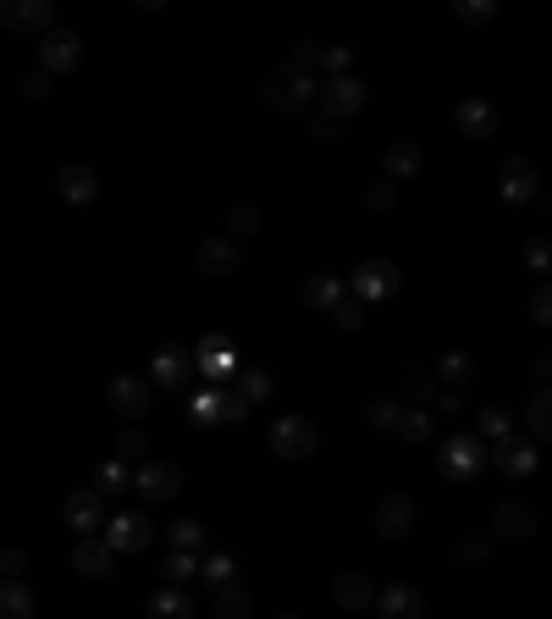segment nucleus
Segmentation results:
<instances>
[{"label":"nucleus","instance_id":"nucleus-4","mask_svg":"<svg viewBox=\"0 0 552 619\" xmlns=\"http://www.w3.org/2000/svg\"><path fill=\"white\" fill-rule=\"evenodd\" d=\"M365 100H371V89H365L354 72H343V78H326V83L315 89V111H321V116H332V122H343V116L365 111Z\"/></svg>","mask_w":552,"mask_h":619},{"label":"nucleus","instance_id":"nucleus-35","mask_svg":"<svg viewBox=\"0 0 552 619\" xmlns=\"http://www.w3.org/2000/svg\"><path fill=\"white\" fill-rule=\"evenodd\" d=\"M525 426H531V432H525V437H531V443H537V448H542V443H548V432H552L548 388H542V393H537V399H531V410H525Z\"/></svg>","mask_w":552,"mask_h":619},{"label":"nucleus","instance_id":"nucleus-44","mask_svg":"<svg viewBox=\"0 0 552 619\" xmlns=\"http://www.w3.org/2000/svg\"><path fill=\"white\" fill-rule=\"evenodd\" d=\"M348 61H354V50H348V44H321V72H326V78H343V72H348Z\"/></svg>","mask_w":552,"mask_h":619},{"label":"nucleus","instance_id":"nucleus-22","mask_svg":"<svg viewBox=\"0 0 552 619\" xmlns=\"http://www.w3.org/2000/svg\"><path fill=\"white\" fill-rule=\"evenodd\" d=\"M194 266H199L205 277H232V271H238V244H232V238H205V244L194 249Z\"/></svg>","mask_w":552,"mask_h":619},{"label":"nucleus","instance_id":"nucleus-24","mask_svg":"<svg viewBox=\"0 0 552 619\" xmlns=\"http://www.w3.org/2000/svg\"><path fill=\"white\" fill-rule=\"evenodd\" d=\"M376 615L382 619H426V598H420V587H387V592H376Z\"/></svg>","mask_w":552,"mask_h":619},{"label":"nucleus","instance_id":"nucleus-37","mask_svg":"<svg viewBox=\"0 0 552 619\" xmlns=\"http://www.w3.org/2000/svg\"><path fill=\"white\" fill-rule=\"evenodd\" d=\"M160 576H166V587H183V581H194L199 576V554H166V565H160Z\"/></svg>","mask_w":552,"mask_h":619},{"label":"nucleus","instance_id":"nucleus-41","mask_svg":"<svg viewBox=\"0 0 552 619\" xmlns=\"http://www.w3.org/2000/svg\"><path fill=\"white\" fill-rule=\"evenodd\" d=\"M454 17L470 22V28H487V22L498 17V6H492V0H454Z\"/></svg>","mask_w":552,"mask_h":619},{"label":"nucleus","instance_id":"nucleus-6","mask_svg":"<svg viewBox=\"0 0 552 619\" xmlns=\"http://www.w3.org/2000/svg\"><path fill=\"white\" fill-rule=\"evenodd\" d=\"M265 443H271L277 460H310V454L321 448V432H315V421H304V415H282V421L265 432Z\"/></svg>","mask_w":552,"mask_h":619},{"label":"nucleus","instance_id":"nucleus-9","mask_svg":"<svg viewBox=\"0 0 552 619\" xmlns=\"http://www.w3.org/2000/svg\"><path fill=\"white\" fill-rule=\"evenodd\" d=\"M315 78H304V72H293V66H277L271 78H265V100L277 105V111H304V105H315Z\"/></svg>","mask_w":552,"mask_h":619},{"label":"nucleus","instance_id":"nucleus-33","mask_svg":"<svg viewBox=\"0 0 552 619\" xmlns=\"http://www.w3.org/2000/svg\"><path fill=\"white\" fill-rule=\"evenodd\" d=\"M232 376H238V388H232V393H238L249 410L271 399V371H232Z\"/></svg>","mask_w":552,"mask_h":619},{"label":"nucleus","instance_id":"nucleus-7","mask_svg":"<svg viewBox=\"0 0 552 619\" xmlns=\"http://www.w3.org/2000/svg\"><path fill=\"white\" fill-rule=\"evenodd\" d=\"M100 543H105L111 554H144V548L155 543V526H149V515L127 509V515H111V520L100 526Z\"/></svg>","mask_w":552,"mask_h":619},{"label":"nucleus","instance_id":"nucleus-56","mask_svg":"<svg viewBox=\"0 0 552 619\" xmlns=\"http://www.w3.org/2000/svg\"><path fill=\"white\" fill-rule=\"evenodd\" d=\"M277 619H304V615H277Z\"/></svg>","mask_w":552,"mask_h":619},{"label":"nucleus","instance_id":"nucleus-54","mask_svg":"<svg viewBox=\"0 0 552 619\" xmlns=\"http://www.w3.org/2000/svg\"><path fill=\"white\" fill-rule=\"evenodd\" d=\"M22 94H28V100H44V94H50V78H44V72H28V78H22Z\"/></svg>","mask_w":552,"mask_h":619},{"label":"nucleus","instance_id":"nucleus-34","mask_svg":"<svg viewBox=\"0 0 552 619\" xmlns=\"http://www.w3.org/2000/svg\"><path fill=\"white\" fill-rule=\"evenodd\" d=\"M393 432L404 437V443H426L431 437V410H398V421H393Z\"/></svg>","mask_w":552,"mask_h":619},{"label":"nucleus","instance_id":"nucleus-25","mask_svg":"<svg viewBox=\"0 0 552 619\" xmlns=\"http://www.w3.org/2000/svg\"><path fill=\"white\" fill-rule=\"evenodd\" d=\"M144 619H194V598L183 587H160V592H149Z\"/></svg>","mask_w":552,"mask_h":619},{"label":"nucleus","instance_id":"nucleus-53","mask_svg":"<svg viewBox=\"0 0 552 619\" xmlns=\"http://www.w3.org/2000/svg\"><path fill=\"white\" fill-rule=\"evenodd\" d=\"M531 321H542V327L552 321V293L548 288H537V293H531Z\"/></svg>","mask_w":552,"mask_h":619},{"label":"nucleus","instance_id":"nucleus-42","mask_svg":"<svg viewBox=\"0 0 552 619\" xmlns=\"http://www.w3.org/2000/svg\"><path fill=\"white\" fill-rule=\"evenodd\" d=\"M365 205H371L376 216H387V210L398 205V183H387V177H376V183L365 188Z\"/></svg>","mask_w":552,"mask_h":619},{"label":"nucleus","instance_id":"nucleus-11","mask_svg":"<svg viewBox=\"0 0 552 619\" xmlns=\"http://www.w3.org/2000/svg\"><path fill=\"white\" fill-rule=\"evenodd\" d=\"M133 493L149 498V504H166V498L183 493V471H177L171 460H144V465L133 471Z\"/></svg>","mask_w":552,"mask_h":619},{"label":"nucleus","instance_id":"nucleus-17","mask_svg":"<svg viewBox=\"0 0 552 619\" xmlns=\"http://www.w3.org/2000/svg\"><path fill=\"white\" fill-rule=\"evenodd\" d=\"M66 526H72L77 537H100V526H105V498H100L94 487H77V493L66 498Z\"/></svg>","mask_w":552,"mask_h":619},{"label":"nucleus","instance_id":"nucleus-51","mask_svg":"<svg viewBox=\"0 0 552 619\" xmlns=\"http://www.w3.org/2000/svg\"><path fill=\"white\" fill-rule=\"evenodd\" d=\"M310 133H315L321 144H332V138H343V122H332V116H321V111H315V116H310Z\"/></svg>","mask_w":552,"mask_h":619},{"label":"nucleus","instance_id":"nucleus-50","mask_svg":"<svg viewBox=\"0 0 552 619\" xmlns=\"http://www.w3.org/2000/svg\"><path fill=\"white\" fill-rule=\"evenodd\" d=\"M487 554H492V537H465V543H459V559H465V565H481Z\"/></svg>","mask_w":552,"mask_h":619},{"label":"nucleus","instance_id":"nucleus-3","mask_svg":"<svg viewBox=\"0 0 552 619\" xmlns=\"http://www.w3.org/2000/svg\"><path fill=\"white\" fill-rule=\"evenodd\" d=\"M487 460L498 465V476H509V482H525V476H537V465H542V448H537L531 437L509 432V437L487 443Z\"/></svg>","mask_w":552,"mask_h":619},{"label":"nucleus","instance_id":"nucleus-47","mask_svg":"<svg viewBox=\"0 0 552 619\" xmlns=\"http://www.w3.org/2000/svg\"><path fill=\"white\" fill-rule=\"evenodd\" d=\"M365 421H371L376 432H393V421H398V404H393V399H371V410H365Z\"/></svg>","mask_w":552,"mask_h":619},{"label":"nucleus","instance_id":"nucleus-15","mask_svg":"<svg viewBox=\"0 0 552 619\" xmlns=\"http://www.w3.org/2000/svg\"><path fill=\"white\" fill-rule=\"evenodd\" d=\"M376 532H382L387 543H404V537L415 532V498H409V493H387V498L376 504Z\"/></svg>","mask_w":552,"mask_h":619},{"label":"nucleus","instance_id":"nucleus-20","mask_svg":"<svg viewBox=\"0 0 552 619\" xmlns=\"http://www.w3.org/2000/svg\"><path fill=\"white\" fill-rule=\"evenodd\" d=\"M55 194H61L66 205H94V199H100V177H94L88 166H77V161H72V166H61V172H55Z\"/></svg>","mask_w":552,"mask_h":619},{"label":"nucleus","instance_id":"nucleus-5","mask_svg":"<svg viewBox=\"0 0 552 619\" xmlns=\"http://www.w3.org/2000/svg\"><path fill=\"white\" fill-rule=\"evenodd\" d=\"M398 288H404V277H398L393 260H360L354 277H348V293H354L360 305H382V299H393Z\"/></svg>","mask_w":552,"mask_h":619},{"label":"nucleus","instance_id":"nucleus-27","mask_svg":"<svg viewBox=\"0 0 552 619\" xmlns=\"http://www.w3.org/2000/svg\"><path fill=\"white\" fill-rule=\"evenodd\" d=\"M343 299H348V288H343V277H332V271H321V277L304 282V305H310V310H337Z\"/></svg>","mask_w":552,"mask_h":619},{"label":"nucleus","instance_id":"nucleus-19","mask_svg":"<svg viewBox=\"0 0 552 619\" xmlns=\"http://www.w3.org/2000/svg\"><path fill=\"white\" fill-rule=\"evenodd\" d=\"M492 537H509V543H525V537H537V509L531 504H498L492 509Z\"/></svg>","mask_w":552,"mask_h":619},{"label":"nucleus","instance_id":"nucleus-36","mask_svg":"<svg viewBox=\"0 0 552 619\" xmlns=\"http://www.w3.org/2000/svg\"><path fill=\"white\" fill-rule=\"evenodd\" d=\"M205 543H210V532H205L199 520H177V526H171V548H177V554H205Z\"/></svg>","mask_w":552,"mask_h":619},{"label":"nucleus","instance_id":"nucleus-39","mask_svg":"<svg viewBox=\"0 0 552 619\" xmlns=\"http://www.w3.org/2000/svg\"><path fill=\"white\" fill-rule=\"evenodd\" d=\"M188 415H194L199 426H216V415H221V388H210V382H205V388L194 393V404H188Z\"/></svg>","mask_w":552,"mask_h":619},{"label":"nucleus","instance_id":"nucleus-49","mask_svg":"<svg viewBox=\"0 0 552 619\" xmlns=\"http://www.w3.org/2000/svg\"><path fill=\"white\" fill-rule=\"evenodd\" d=\"M28 570V554L22 548H0V581H17Z\"/></svg>","mask_w":552,"mask_h":619},{"label":"nucleus","instance_id":"nucleus-26","mask_svg":"<svg viewBox=\"0 0 552 619\" xmlns=\"http://www.w3.org/2000/svg\"><path fill=\"white\" fill-rule=\"evenodd\" d=\"M210 615L216 619H249L254 615V598H249L238 581H221V587L210 592Z\"/></svg>","mask_w":552,"mask_h":619},{"label":"nucleus","instance_id":"nucleus-52","mask_svg":"<svg viewBox=\"0 0 552 619\" xmlns=\"http://www.w3.org/2000/svg\"><path fill=\"white\" fill-rule=\"evenodd\" d=\"M437 410H442V415H459V410H465V388H442V393H437Z\"/></svg>","mask_w":552,"mask_h":619},{"label":"nucleus","instance_id":"nucleus-32","mask_svg":"<svg viewBox=\"0 0 552 619\" xmlns=\"http://www.w3.org/2000/svg\"><path fill=\"white\" fill-rule=\"evenodd\" d=\"M254 233H260V205H249V199H243V205H232V210H227V233H221V238H232V244H238V238H254Z\"/></svg>","mask_w":552,"mask_h":619},{"label":"nucleus","instance_id":"nucleus-10","mask_svg":"<svg viewBox=\"0 0 552 619\" xmlns=\"http://www.w3.org/2000/svg\"><path fill=\"white\" fill-rule=\"evenodd\" d=\"M188 376H194V354H188L183 343H160V349L149 354V388L177 393V388H188Z\"/></svg>","mask_w":552,"mask_h":619},{"label":"nucleus","instance_id":"nucleus-28","mask_svg":"<svg viewBox=\"0 0 552 619\" xmlns=\"http://www.w3.org/2000/svg\"><path fill=\"white\" fill-rule=\"evenodd\" d=\"M127 487H133V465H127V460H105V465L94 471V493H100V498H122Z\"/></svg>","mask_w":552,"mask_h":619},{"label":"nucleus","instance_id":"nucleus-2","mask_svg":"<svg viewBox=\"0 0 552 619\" xmlns=\"http://www.w3.org/2000/svg\"><path fill=\"white\" fill-rule=\"evenodd\" d=\"M188 354H194V371H199L210 388H227L232 371H238V349H232V338H221V332H205Z\"/></svg>","mask_w":552,"mask_h":619},{"label":"nucleus","instance_id":"nucleus-1","mask_svg":"<svg viewBox=\"0 0 552 619\" xmlns=\"http://www.w3.org/2000/svg\"><path fill=\"white\" fill-rule=\"evenodd\" d=\"M437 471H442L448 482H476V476L487 471V443H481L476 432L448 437V443L437 448Z\"/></svg>","mask_w":552,"mask_h":619},{"label":"nucleus","instance_id":"nucleus-45","mask_svg":"<svg viewBox=\"0 0 552 619\" xmlns=\"http://www.w3.org/2000/svg\"><path fill=\"white\" fill-rule=\"evenodd\" d=\"M238 421H249V404H243L232 388H221V415H216V426H238Z\"/></svg>","mask_w":552,"mask_h":619},{"label":"nucleus","instance_id":"nucleus-18","mask_svg":"<svg viewBox=\"0 0 552 619\" xmlns=\"http://www.w3.org/2000/svg\"><path fill=\"white\" fill-rule=\"evenodd\" d=\"M420 166H426V149H420L415 138H398V144H387V149H382V177H387V183L420 177Z\"/></svg>","mask_w":552,"mask_h":619},{"label":"nucleus","instance_id":"nucleus-21","mask_svg":"<svg viewBox=\"0 0 552 619\" xmlns=\"http://www.w3.org/2000/svg\"><path fill=\"white\" fill-rule=\"evenodd\" d=\"M332 598H337V609L365 615V609L376 603V581H371V576H360V570H343V576L332 581Z\"/></svg>","mask_w":552,"mask_h":619},{"label":"nucleus","instance_id":"nucleus-23","mask_svg":"<svg viewBox=\"0 0 552 619\" xmlns=\"http://www.w3.org/2000/svg\"><path fill=\"white\" fill-rule=\"evenodd\" d=\"M111 565H116V554H111L100 537H77V548H72V570H77V576L105 581V576H111Z\"/></svg>","mask_w":552,"mask_h":619},{"label":"nucleus","instance_id":"nucleus-30","mask_svg":"<svg viewBox=\"0 0 552 619\" xmlns=\"http://www.w3.org/2000/svg\"><path fill=\"white\" fill-rule=\"evenodd\" d=\"M514 432V410L509 404H487L481 415H476V437L481 443H498V437H509Z\"/></svg>","mask_w":552,"mask_h":619},{"label":"nucleus","instance_id":"nucleus-31","mask_svg":"<svg viewBox=\"0 0 552 619\" xmlns=\"http://www.w3.org/2000/svg\"><path fill=\"white\" fill-rule=\"evenodd\" d=\"M437 376H442V388H465V382L476 376V354H465V349H448V354L437 360Z\"/></svg>","mask_w":552,"mask_h":619},{"label":"nucleus","instance_id":"nucleus-40","mask_svg":"<svg viewBox=\"0 0 552 619\" xmlns=\"http://www.w3.org/2000/svg\"><path fill=\"white\" fill-rule=\"evenodd\" d=\"M116 460H127V465H144V460H149V437H144L138 426H127V432L116 437Z\"/></svg>","mask_w":552,"mask_h":619},{"label":"nucleus","instance_id":"nucleus-43","mask_svg":"<svg viewBox=\"0 0 552 619\" xmlns=\"http://www.w3.org/2000/svg\"><path fill=\"white\" fill-rule=\"evenodd\" d=\"M288 66L310 78V72L321 66V39H299V44H293V61H288Z\"/></svg>","mask_w":552,"mask_h":619},{"label":"nucleus","instance_id":"nucleus-14","mask_svg":"<svg viewBox=\"0 0 552 619\" xmlns=\"http://www.w3.org/2000/svg\"><path fill=\"white\" fill-rule=\"evenodd\" d=\"M498 194L509 205H531L537 199V161L531 155H509L503 161V177H498Z\"/></svg>","mask_w":552,"mask_h":619},{"label":"nucleus","instance_id":"nucleus-48","mask_svg":"<svg viewBox=\"0 0 552 619\" xmlns=\"http://www.w3.org/2000/svg\"><path fill=\"white\" fill-rule=\"evenodd\" d=\"M525 266H531L537 277H548V266H552V249H548V238H531V244H525Z\"/></svg>","mask_w":552,"mask_h":619},{"label":"nucleus","instance_id":"nucleus-29","mask_svg":"<svg viewBox=\"0 0 552 619\" xmlns=\"http://www.w3.org/2000/svg\"><path fill=\"white\" fill-rule=\"evenodd\" d=\"M33 587L28 581H0V619H33Z\"/></svg>","mask_w":552,"mask_h":619},{"label":"nucleus","instance_id":"nucleus-8","mask_svg":"<svg viewBox=\"0 0 552 619\" xmlns=\"http://www.w3.org/2000/svg\"><path fill=\"white\" fill-rule=\"evenodd\" d=\"M77 61H83V39H77L72 28H50V33H39V72H44V78L77 72Z\"/></svg>","mask_w":552,"mask_h":619},{"label":"nucleus","instance_id":"nucleus-16","mask_svg":"<svg viewBox=\"0 0 552 619\" xmlns=\"http://www.w3.org/2000/svg\"><path fill=\"white\" fill-rule=\"evenodd\" d=\"M454 127H459L465 138H492V133H498V105L481 100V94H470V100L454 105Z\"/></svg>","mask_w":552,"mask_h":619},{"label":"nucleus","instance_id":"nucleus-12","mask_svg":"<svg viewBox=\"0 0 552 619\" xmlns=\"http://www.w3.org/2000/svg\"><path fill=\"white\" fill-rule=\"evenodd\" d=\"M0 28H11V33H50L55 28V0H0Z\"/></svg>","mask_w":552,"mask_h":619},{"label":"nucleus","instance_id":"nucleus-55","mask_svg":"<svg viewBox=\"0 0 552 619\" xmlns=\"http://www.w3.org/2000/svg\"><path fill=\"white\" fill-rule=\"evenodd\" d=\"M409 393H415V399H426V393H431V376H426V371H415V376H409Z\"/></svg>","mask_w":552,"mask_h":619},{"label":"nucleus","instance_id":"nucleus-38","mask_svg":"<svg viewBox=\"0 0 552 619\" xmlns=\"http://www.w3.org/2000/svg\"><path fill=\"white\" fill-rule=\"evenodd\" d=\"M238 576V565H232V554H199V581H210V587H221V581H232Z\"/></svg>","mask_w":552,"mask_h":619},{"label":"nucleus","instance_id":"nucleus-13","mask_svg":"<svg viewBox=\"0 0 552 619\" xmlns=\"http://www.w3.org/2000/svg\"><path fill=\"white\" fill-rule=\"evenodd\" d=\"M105 399H111V410H116L122 421H144L149 404H155V388H149L144 376H111Z\"/></svg>","mask_w":552,"mask_h":619},{"label":"nucleus","instance_id":"nucleus-46","mask_svg":"<svg viewBox=\"0 0 552 619\" xmlns=\"http://www.w3.org/2000/svg\"><path fill=\"white\" fill-rule=\"evenodd\" d=\"M332 316H337V327H343V332H360V327H365V305H360L354 293H348V299H343Z\"/></svg>","mask_w":552,"mask_h":619}]
</instances>
